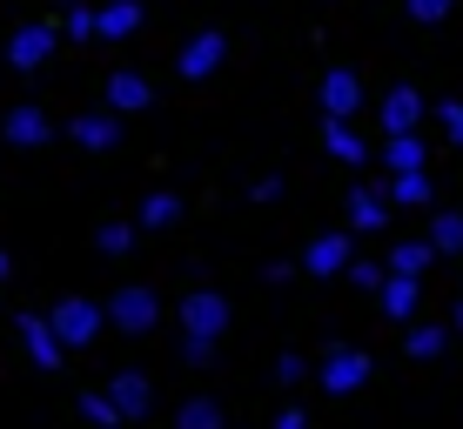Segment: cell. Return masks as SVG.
Masks as SVG:
<instances>
[{
	"instance_id": "8",
	"label": "cell",
	"mask_w": 463,
	"mask_h": 429,
	"mask_svg": "<svg viewBox=\"0 0 463 429\" xmlns=\"http://www.w3.org/2000/svg\"><path fill=\"white\" fill-rule=\"evenodd\" d=\"M423 107H430V101H423L417 88H410V81H396V88L376 101V121H383V135H417Z\"/></svg>"
},
{
	"instance_id": "17",
	"label": "cell",
	"mask_w": 463,
	"mask_h": 429,
	"mask_svg": "<svg viewBox=\"0 0 463 429\" xmlns=\"http://www.w3.org/2000/svg\"><path fill=\"white\" fill-rule=\"evenodd\" d=\"M323 148L336 154V162H349V168H363V162H370V148H363L356 121H323Z\"/></svg>"
},
{
	"instance_id": "11",
	"label": "cell",
	"mask_w": 463,
	"mask_h": 429,
	"mask_svg": "<svg viewBox=\"0 0 463 429\" xmlns=\"http://www.w3.org/2000/svg\"><path fill=\"white\" fill-rule=\"evenodd\" d=\"M14 322H21V349L34 356V369H61L68 342L54 336V322H47V315H14Z\"/></svg>"
},
{
	"instance_id": "27",
	"label": "cell",
	"mask_w": 463,
	"mask_h": 429,
	"mask_svg": "<svg viewBox=\"0 0 463 429\" xmlns=\"http://www.w3.org/2000/svg\"><path fill=\"white\" fill-rule=\"evenodd\" d=\"M135 228L141 221H101V228H94V248H101V256H128V248H135Z\"/></svg>"
},
{
	"instance_id": "13",
	"label": "cell",
	"mask_w": 463,
	"mask_h": 429,
	"mask_svg": "<svg viewBox=\"0 0 463 429\" xmlns=\"http://www.w3.org/2000/svg\"><path fill=\"white\" fill-rule=\"evenodd\" d=\"M0 135H7V148H47V141H54V121H47V107H7Z\"/></svg>"
},
{
	"instance_id": "28",
	"label": "cell",
	"mask_w": 463,
	"mask_h": 429,
	"mask_svg": "<svg viewBox=\"0 0 463 429\" xmlns=\"http://www.w3.org/2000/svg\"><path fill=\"white\" fill-rule=\"evenodd\" d=\"M349 282H356V289H370V295H383V282H390V262L356 256V262H349Z\"/></svg>"
},
{
	"instance_id": "31",
	"label": "cell",
	"mask_w": 463,
	"mask_h": 429,
	"mask_svg": "<svg viewBox=\"0 0 463 429\" xmlns=\"http://www.w3.org/2000/svg\"><path fill=\"white\" fill-rule=\"evenodd\" d=\"M175 349H182V362H195V369H209V362H215V342L209 336H175Z\"/></svg>"
},
{
	"instance_id": "33",
	"label": "cell",
	"mask_w": 463,
	"mask_h": 429,
	"mask_svg": "<svg viewBox=\"0 0 463 429\" xmlns=\"http://www.w3.org/2000/svg\"><path fill=\"white\" fill-rule=\"evenodd\" d=\"M437 121H443V135L463 148V94H450V101H437Z\"/></svg>"
},
{
	"instance_id": "9",
	"label": "cell",
	"mask_w": 463,
	"mask_h": 429,
	"mask_svg": "<svg viewBox=\"0 0 463 429\" xmlns=\"http://www.w3.org/2000/svg\"><path fill=\"white\" fill-rule=\"evenodd\" d=\"M68 141H74V148H88V154H108L121 141V115H115V107H88V115L68 121Z\"/></svg>"
},
{
	"instance_id": "29",
	"label": "cell",
	"mask_w": 463,
	"mask_h": 429,
	"mask_svg": "<svg viewBox=\"0 0 463 429\" xmlns=\"http://www.w3.org/2000/svg\"><path fill=\"white\" fill-rule=\"evenodd\" d=\"M61 34H68V41H94V34H101V14H88L81 0H74L68 21H61Z\"/></svg>"
},
{
	"instance_id": "18",
	"label": "cell",
	"mask_w": 463,
	"mask_h": 429,
	"mask_svg": "<svg viewBox=\"0 0 463 429\" xmlns=\"http://www.w3.org/2000/svg\"><path fill=\"white\" fill-rule=\"evenodd\" d=\"M430 262H437V242H430V235H410V242L390 248V275H417V282H423Z\"/></svg>"
},
{
	"instance_id": "3",
	"label": "cell",
	"mask_w": 463,
	"mask_h": 429,
	"mask_svg": "<svg viewBox=\"0 0 463 429\" xmlns=\"http://www.w3.org/2000/svg\"><path fill=\"white\" fill-rule=\"evenodd\" d=\"M370 369H376V362H370V349H349V342H336L323 362H316V383H323L329 396H356L363 383H370Z\"/></svg>"
},
{
	"instance_id": "16",
	"label": "cell",
	"mask_w": 463,
	"mask_h": 429,
	"mask_svg": "<svg viewBox=\"0 0 463 429\" xmlns=\"http://www.w3.org/2000/svg\"><path fill=\"white\" fill-rule=\"evenodd\" d=\"M376 302H383V315H390V322H417V309H423V282H417V275H390Z\"/></svg>"
},
{
	"instance_id": "26",
	"label": "cell",
	"mask_w": 463,
	"mask_h": 429,
	"mask_svg": "<svg viewBox=\"0 0 463 429\" xmlns=\"http://www.w3.org/2000/svg\"><path fill=\"white\" fill-rule=\"evenodd\" d=\"M81 416H88V423H101V429H128L121 403H115L108 389H88V396H81Z\"/></svg>"
},
{
	"instance_id": "24",
	"label": "cell",
	"mask_w": 463,
	"mask_h": 429,
	"mask_svg": "<svg viewBox=\"0 0 463 429\" xmlns=\"http://www.w3.org/2000/svg\"><path fill=\"white\" fill-rule=\"evenodd\" d=\"M141 27V0H108L101 7V41H128Z\"/></svg>"
},
{
	"instance_id": "37",
	"label": "cell",
	"mask_w": 463,
	"mask_h": 429,
	"mask_svg": "<svg viewBox=\"0 0 463 429\" xmlns=\"http://www.w3.org/2000/svg\"><path fill=\"white\" fill-rule=\"evenodd\" d=\"M450 329H457V336H463V302H457V309H450Z\"/></svg>"
},
{
	"instance_id": "39",
	"label": "cell",
	"mask_w": 463,
	"mask_h": 429,
	"mask_svg": "<svg viewBox=\"0 0 463 429\" xmlns=\"http://www.w3.org/2000/svg\"><path fill=\"white\" fill-rule=\"evenodd\" d=\"M457 275H463V268H457Z\"/></svg>"
},
{
	"instance_id": "2",
	"label": "cell",
	"mask_w": 463,
	"mask_h": 429,
	"mask_svg": "<svg viewBox=\"0 0 463 429\" xmlns=\"http://www.w3.org/2000/svg\"><path fill=\"white\" fill-rule=\"evenodd\" d=\"M155 322H162V302H155V289L121 282V289L108 295V329H121V336H148Z\"/></svg>"
},
{
	"instance_id": "38",
	"label": "cell",
	"mask_w": 463,
	"mask_h": 429,
	"mask_svg": "<svg viewBox=\"0 0 463 429\" xmlns=\"http://www.w3.org/2000/svg\"><path fill=\"white\" fill-rule=\"evenodd\" d=\"M14 275V262H7V248H0V282H7Z\"/></svg>"
},
{
	"instance_id": "7",
	"label": "cell",
	"mask_w": 463,
	"mask_h": 429,
	"mask_svg": "<svg viewBox=\"0 0 463 429\" xmlns=\"http://www.w3.org/2000/svg\"><path fill=\"white\" fill-rule=\"evenodd\" d=\"M349 262H356V242H349V228H329V235H316L309 248H302V268L309 275H349Z\"/></svg>"
},
{
	"instance_id": "5",
	"label": "cell",
	"mask_w": 463,
	"mask_h": 429,
	"mask_svg": "<svg viewBox=\"0 0 463 429\" xmlns=\"http://www.w3.org/2000/svg\"><path fill=\"white\" fill-rule=\"evenodd\" d=\"M222 61H229V34L202 27V34H188V41H182V54H175V74H182V81H209Z\"/></svg>"
},
{
	"instance_id": "6",
	"label": "cell",
	"mask_w": 463,
	"mask_h": 429,
	"mask_svg": "<svg viewBox=\"0 0 463 429\" xmlns=\"http://www.w3.org/2000/svg\"><path fill=\"white\" fill-rule=\"evenodd\" d=\"M54 41H61V27H47V21L14 27V34H7V68H14V74H34L41 61L54 54Z\"/></svg>"
},
{
	"instance_id": "23",
	"label": "cell",
	"mask_w": 463,
	"mask_h": 429,
	"mask_svg": "<svg viewBox=\"0 0 463 429\" xmlns=\"http://www.w3.org/2000/svg\"><path fill=\"white\" fill-rule=\"evenodd\" d=\"M383 162H390V174H417L430 154H423L417 135H390V141H383Z\"/></svg>"
},
{
	"instance_id": "32",
	"label": "cell",
	"mask_w": 463,
	"mask_h": 429,
	"mask_svg": "<svg viewBox=\"0 0 463 429\" xmlns=\"http://www.w3.org/2000/svg\"><path fill=\"white\" fill-rule=\"evenodd\" d=\"M450 7H457V0H403V14H410V21H423V27H437Z\"/></svg>"
},
{
	"instance_id": "34",
	"label": "cell",
	"mask_w": 463,
	"mask_h": 429,
	"mask_svg": "<svg viewBox=\"0 0 463 429\" xmlns=\"http://www.w3.org/2000/svg\"><path fill=\"white\" fill-rule=\"evenodd\" d=\"M269 429H309V409H302V403H289V409H282V416L269 423Z\"/></svg>"
},
{
	"instance_id": "15",
	"label": "cell",
	"mask_w": 463,
	"mask_h": 429,
	"mask_svg": "<svg viewBox=\"0 0 463 429\" xmlns=\"http://www.w3.org/2000/svg\"><path fill=\"white\" fill-rule=\"evenodd\" d=\"M383 221H390V188H349V228L376 235Z\"/></svg>"
},
{
	"instance_id": "22",
	"label": "cell",
	"mask_w": 463,
	"mask_h": 429,
	"mask_svg": "<svg viewBox=\"0 0 463 429\" xmlns=\"http://www.w3.org/2000/svg\"><path fill=\"white\" fill-rule=\"evenodd\" d=\"M450 336H457L450 322H417V329L403 336V349H410L417 362H430V356H443V349H450Z\"/></svg>"
},
{
	"instance_id": "35",
	"label": "cell",
	"mask_w": 463,
	"mask_h": 429,
	"mask_svg": "<svg viewBox=\"0 0 463 429\" xmlns=\"http://www.w3.org/2000/svg\"><path fill=\"white\" fill-rule=\"evenodd\" d=\"M249 195H255V201H276V195H282V174H255Z\"/></svg>"
},
{
	"instance_id": "4",
	"label": "cell",
	"mask_w": 463,
	"mask_h": 429,
	"mask_svg": "<svg viewBox=\"0 0 463 429\" xmlns=\"http://www.w3.org/2000/svg\"><path fill=\"white\" fill-rule=\"evenodd\" d=\"M229 295L222 289H188L182 295V336H209V342H222L229 336Z\"/></svg>"
},
{
	"instance_id": "1",
	"label": "cell",
	"mask_w": 463,
	"mask_h": 429,
	"mask_svg": "<svg viewBox=\"0 0 463 429\" xmlns=\"http://www.w3.org/2000/svg\"><path fill=\"white\" fill-rule=\"evenodd\" d=\"M47 322H54V336L68 342V349H88V342L108 329V302H88V295H61L54 309H47Z\"/></svg>"
},
{
	"instance_id": "30",
	"label": "cell",
	"mask_w": 463,
	"mask_h": 429,
	"mask_svg": "<svg viewBox=\"0 0 463 429\" xmlns=\"http://www.w3.org/2000/svg\"><path fill=\"white\" fill-rule=\"evenodd\" d=\"M309 376H316V362H309V356H296V349H289V356H276V383H282V389L309 383Z\"/></svg>"
},
{
	"instance_id": "21",
	"label": "cell",
	"mask_w": 463,
	"mask_h": 429,
	"mask_svg": "<svg viewBox=\"0 0 463 429\" xmlns=\"http://www.w3.org/2000/svg\"><path fill=\"white\" fill-rule=\"evenodd\" d=\"M135 221L141 228H175V221H182V195H175V188H155V195L135 209Z\"/></svg>"
},
{
	"instance_id": "10",
	"label": "cell",
	"mask_w": 463,
	"mask_h": 429,
	"mask_svg": "<svg viewBox=\"0 0 463 429\" xmlns=\"http://www.w3.org/2000/svg\"><path fill=\"white\" fill-rule=\"evenodd\" d=\"M108 396H115V403H121L128 429H141V416H148V409H155V383H148V376H141V369H115V376H108Z\"/></svg>"
},
{
	"instance_id": "19",
	"label": "cell",
	"mask_w": 463,
	"mask_h": 429,
	"mask_svg": "<svg viewBox=\"0 0 463 429\" xmlns=\"http://www.w3.org/2000/svg\"><path fill=\"white\" fill-rule=\"evenodd\" d=\"M175 429H229L215 396H182V409H175Z\"/></svg>"
},
{
	"instance_id": "14",
	"label": "cell",
	"mask_w": 463,
	"mask_h": 429,
	"mask_svg": "<svg viewBox=\"0 0 463 429\" xmlns=\"http://www.w3.org/2000/svg\"><path fill=\"white\" fill-rule=\"evenodd\" d=\"M101 94H108V107H115V115H141V107H155V88H148V74H135V68H115Z\"/></svg>"
},
{
	"instance_id": "12",
	"label": "cell",
	"mask_w": 463,
	"mask_h": 429,
	"mask_svg": "<svg viewBox=\"0 0 463 429\" xmlns=\"http://www.w3.org/2000/svg\"><path fill=\"white\" fill-rule=\"evenodd\" d=\"M323 115L329 121H356L363 115V81L349 68H329L323 74Z\"/></svg>"
},
{
	"instance_id": "20",
	"label": "cell",
	"mask_w": 463,
	"mask_h": 429,
	"mask_svg": "<svg viewBox=\"0 0 463 429\" xmlns=\"http://www.w3.org/2000/svg\"><path fill=\"white\" fill-rule=\"evenodd\" d=\"M437 201V188H430V174H390V209H430Z\"/></svg>"
},
{
	"instance_id": "36",
	"label": "cell",
	"mask_w": 463,
	"mask_h": 429,
	"mask_svg": "<svg viewBox=\"0 0 463 429\" xmlns=\"http://www.w3.org/2000/svg\"><path fill=\"white\" fill-rule=\"evenodd\" d=\"M289 275H296V262H269V268H262V282H269V289H282Z\"/></svg>"
},
{
	"instance_id": "25",
	"label": "cell",
	"mask_w": 463,
	"mask_h": 429,
	"mask_svg": "<svg viewBox=\"0 0 463 429\" xmlns=\"http://www.w3.org/2000/svg\"><path fill=\"white\" fill-rule=\"evenodd\" d=\"M430 242H437V256H463V209L430 215Z\"/></svg>"
}]
</instances>
